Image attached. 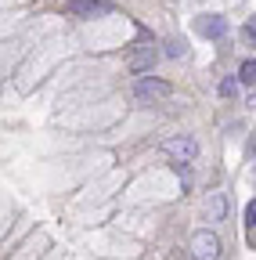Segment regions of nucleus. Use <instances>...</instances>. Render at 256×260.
I'll return each mask as SVG.
<instances>
[{
    "label": "nucleus",
    "instance_id": "7ed1b4c3",
    "mask_svg": "<svg viewBox=\"0 0 256 260\" xmlns=\"http://www.w3.org/2000/svg\"><path fill=\"white\" fill-rule=\"evenodd\" d=\"M163 152L173 155L177 162H191V159L199 155V141L188 138V134H177V138H166V141H163Z\"/></svg>",
    "mask_w": 256,
    "mask_h": 260
},
{
    "label": "nucleus",
    "instance_id": "20e7f679",
    "mask_svg": "<svg viewBox=\"0 0 256 260\" xmlns=\"http://www.w3.org/2000/svg\"><path fill=\"white\" fill-rule=\"evenodd\" d=\"M116 4H108V0H69V15L76 18H98V15H112Z\"/></svg>",
    "mask_w": 256,
    "mask_h": 260
},
{
    "label": "nucleus",
    "instance_id": "0eeeda50",
    "mask_svg": "<svg viewBox=\"0 0 256 260\" xmlns=\"http://www.w3.org/2000/svg\"><path fill=\"white\" fill-rule=\"evenodd\" d=\"M238 80H242V83H249V87L256 83V58L242 61V69H238Z\"/></svg>",
    "mask_w": 256,
    "mask_h": 260
},
{
    "label": "nucleus",
    "instance_id": "f257e3e1",
    "mask_svg": "<svg viewBox=\"0 0 256 260\" xmlns=\"http://www.w3.org/2000/svg\"><path fill=\"white\" fill-rule=\"evenodd\" d=\"M191 260H220V239L209 228L191 235Z\"/></svg>",
    "mask_w": 256,
    "mask_h": 260
},
{
    "label": "nucleus",
    "instance_id": "6e6552de",
    "mask_svg": "<svg viewBox=\"0 0 256 260\" xmlns=\"http://www.w3.org/2000/svg\"><path fill=\"white\" fill-rule=\"evenodd\" d=\"M238 83H242L238 76H224L220 80V98H235L238 94Z\"/></svg>",
    "mask_w": 256,
    "mask_h": 260
},
{
    "label": "nucleus",
    "instance_id": "f03ea898",
    "mask_svg": "<svg viewBox=\"0 0 256 260\" xmlns=\"http://www.w3.org/2000/svg\"><path fill=\"white\" fill-rule=\"evenodd\" d=\"M134 98H137L141 105L163 102V98H170V83H166V80H155V76H144V80H137V87H134Z\"/></svg>",
    "mask_w": 256,
    "mask_h": 260
},
{
    "label": "nucleus",
    "instance_id": "f8f14e48",
    "mask_svg": "<svg viewBox=\"0 0 256 260\" xmlns=\"http://www.w3.org/2000/svg\"><path fill=\"white\" fill-rule=\"evenodd\" d=\"M245 224H249V228H256V199L245 206Z\"/></svg>",
    "mask_w": 256,
    "mask_h": 260
},
{
    "label": "nucleus",
    "instance_id": "39448f33",
    "mask_svg": "<svg viewBox=\"0 0 256 260\" xmlns=\"http://www.w3.org/2000/svg\"><path fill=\"white\" fill-rule=\"evenodd\" d=\"M159 61V51L155 47H141L137 54H130V61H126V69H130L134 76H141V73H152V65Z\"/></svg>",
    "mask_w": 256,
    "mask_h": 260
},
{
    "label": "nucleus",
    "instance_id": "1a4fd4ad",
    "mask_svg": "<svg viewBox=\"0 0 256 260\" xmlns=\"http://www.w3.org/2000/svg\"><path fill=\"white\" fill-rule=\"evenodd\" d=\"M224 210H228V199H224V195H213L209 199V220H220Z\"/></svg>",
    "mask_w": 256,
    "mask_h": 260
},
{
    "label": "nucleus",
    "instance_id": "9d476101",
    "mask_svg": "<svg viewBox=\"0 0 256 260\" xmlns=\"http://www.w3.org/2000/svg\"><path fill=\"white\" fill-rule=\"evenodd\" d=\"M242 40H245L249 47H256V18H249V22L242 25Z\"/></svg>",
    "mask_w": 256,
    "mask_h": 260
},
{
    "label": "nucleus",
    "instance_id": "423d86ee",
    "mask_svg": "<svg viewBox=\"0 0 256 260\" xmlns=\"http://www.w3.org/2000/svg\"><path fill=\"white\" fill-rule=\"evenodd\" d=\"M195 29L202 32V37L216 40V37H224V32H228V22H224L220 15H206V18H199V22H195Z\"/></svg>",
    "mask_w": 256,
    "mask_h": 260
},
{
    "label": "nucleus",
    "instance_id": "9b49d317",
    "mask_svg": "<svg viewBox=\"0 0 256 260\" xmlns=\"http://www.w3.org/2000/svg\"><path fill=\"white\" fill-rule=\"evenodd\" d=\"M184 54V40H166V58H180Z\"/></svg>",
    "mask_w": 256,
    "mask_h": 260
}]
</instances>
